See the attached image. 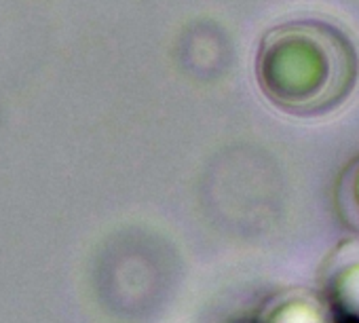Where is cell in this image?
Returning <instances> with one entry per match:
<instances>
[{
	"mask_svg": "<svg viewBox=\"0 0 359 323\" xmlns=\"http://www.w3.org/2000/svg\"><path fill=\"white\" fill-rule=\"evenodd\" d=\"M359 60L351 39L325 22H287L262 39L256 81L277 108L311 116L338 108L353 91Z\"/></svg>",
	"mask_w": 359,
	"mask_h": 323,
	"instance_id": "6da1fadb",
	"label": "cell"
},
{
	"mask_svg": "<svg viewBox=\"0 0 359 323\" xmlns=\"http://www.w3.org/2000/svg\"><path fill=\"white\" fill-rule=\"evenodd\" d=\"M334 323H359V262L346 266L330 289Z\"/></svg>",
	"mask_w": 359,
	"mask_h": 323,
	"instance_id": "7a4b0ae2",
	"label": "cell"
},
{
	"mask_svg": "<svg viewBox=\"0 0 359 323\" xmlns=\"http://www.w3.org/2000/svg\"><path fill=\"white\" fill-rule=\"evenodd\" d=\"M271 323H321V319L309 304L294 302L279 308V312L271 319Z\"/></svg>",
	"mask_w": 359,
	"mask_h": 323,
	"instance_id": "3957f363",
	"label": "cell"
},
{
	"mask_svg": "<svg viewBox=\"0 0 359 323\" xmlns=\"http://www.w3.org/2000/svg\"><path fill=\"white\" fill-rule=\"evenodd\" d=\"M357 193H359V182H357Z\"/></svg>",
	"mask_w": 359,
	"mask_h": 323,
	"instance_id": "277c9868",
	"label": "cell"
}]
</instances>
